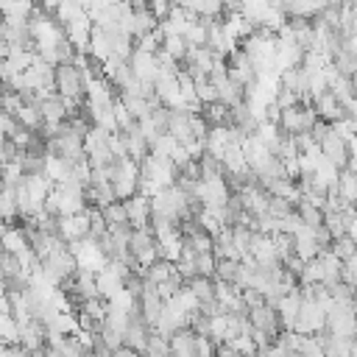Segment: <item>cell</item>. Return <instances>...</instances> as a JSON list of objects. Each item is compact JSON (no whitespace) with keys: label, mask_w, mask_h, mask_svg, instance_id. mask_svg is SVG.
<instances>
[{"label":"cell","mask_w":357,"mask_h":357,"mask_svg":"<svg viewBox=\"0 0 357 357\" xmlns=\"http://www.w3.org/2000/svg\"><path fill=\"white\" fill-rule=\"evenodd\" d=\"M56 89H59V98L64 100L67 114H70V109H75V103H78L81 95H84L81 70H78L75 64H59V67H56Z\"/></svg>","instance_id":"cell-1"},{"label":"cell","mask_w":357,"mask_h":357,"mask_svg":"<svg viewBox=\"0 0 357 357\" xmlns=\"http://www.w3.org/2000/svg\"><path fill=\"white\" fill-rule=\"evenodd\" d=\"M324 329H326V310L318 301H312V298H301V307H298L293 332L296 335H304V337H315Z\"/></svg>","instance_id":"cell-2"},{"label":"cell","mask_w":357,"mask_h":357,"mask_svg":"<svg viewBox=\"0 0 357 357\" xmlns=\"http://www.w3.org/2000/svg\"><path fill=\"white\" fill-rule=\"evenodd\" d=\"M126 279H128V265H123V262H114V259H109L98 273H95V284H98V296L103 298V301H109L114 293H120L123 290V284H126Z\"/></svg>","instance_id":"cell-3"},{"label":"cell","mask_w":357,"mask_h":357,"mask_svg":"<svg viewBox=\"0 0 357 357\" xmlns=\"http://www.w3.org/2000/svg\"><path fill=\"white\" fill-rule=\"evenodd\" d=\"M128 67H131V75L139 81V84H156V53H145V50H134L128 56Z\"/></svg>","instance_id":"cell-4"},{"label":"cell","mask_w":357,"mask_h":357,"mask_svg":"<svg viewBox=\"0 0 357 357\" xmlns=\"http://www.w3.org/2000/svg\"><path fill=\"white\" fill-rule=\"evenodd\" d=\"M248 321H251V329H257V332L268 335V337H271V343L279 337L282 321H279V315H276V310H273V307L262 304V307L251 310V312H248Z\"/></svg>","instance_id":"cell-5"},{"label":"cell","mask_w":357,"mask_h":357,"mask_svg":"<svg viewBox=\"0 0 357 357\" xmlns=\"http://www.w3.org/2000/svg\"><path fill=\"white\" fill-rule=\"evenodd\" d=\"M321 156L326 159V162H332L337 170H346V165H349V142H343L337 134H332V128H329V134L321 139Z\"/></svg>","instance_id":"cell-6"},{"label":"cell","mask_w":357,"mask_h":357,"mask_svg":"<svg viewBox=\"0 0 357 357\" xmlns=\"http://www.w3.org/2000/svg\"><path fill=\"white\" fill-rule=\"evenodd\" d=\"M148 326L142 324V318H139V312H131V321H128V326H126V332H123V346L126 349H131L134 354H145V349H148Z\"/></svg>","instance_id":"cell-7"},{"label":"cell","mask_w":357,"mask_h":357,"mask_svg":"<svg viewBox=\"0 0 357 357\" xmlns=\"http://www.w3.org/2000/svg\"><path fill=\"white\" fill-rule=\"evenodd\" d=\"M126 206V218H128V226L131 229H148V220H151V201L145 195H131L128 201H123Z\"/></svg>","instance_id":"cell-8"},{"label":"cell","mask_w":357,"mask_h":357,"mask_svg":"<svg viewBox=\"0 0 357 357\" xmlns=\"http://www.w3.org/2000/svg\"><path fill=\"white\" fill-rule=\"evenodd\" d=\"M312 109H315V114H318V120H321V123H326V126H332L335 120H340V117H346V112H343V106H340V103L335 100V95H332L329 89L312 98Z\"/></svg>","instance_id":"cell-9"},{"label":"cell","mask_w":357,"mask_h":357,"mask_svg":"<svg viewBox=\"0 0 357 357\" xmlns=\"http://www.w3.org/2000/svg\"><path fill=\"white\" fill-rule=\"evenodd\" d=\"M293 254H296L301 262H310V259H315V257L321 254V248H318V243H315V229L301 226V229L293 234Z\"/></svg>","instance_id":"cell-10"},{"label":"cell","mask_w":357,"mask_h":357,"mask_svg":"<svg viewBox=\"0 0 357 357\" xmlns=\"http://www.w3.org/2000/svg\"><path fill=\"white\" fill-rule=\"evenodd\" d=\"M298 307H301V290H298V287H296V290H290L287 296H282V298H279V304H276V315H279V321H282V326H284L287 332H293V324H296Z\"/></svg>","instance_id":"cell-11"},{"label":"cell","mask_w":357,"mask_h":357,"mask_svg":"<svg viewBox=\"0 0 357 357\" xmlns=\"http://www.w3.org/2000/svg\"><path fill=\"white\" fill-rule=\"evenodd\" d=\"M45 340H47V332L39 321H28L25 326H20V343L17 346H22L25 351H31V354L39 351L45 346Z\"/></svg>","instance_id":"cell-12"},{"label":"cell","mask_w":357,"mask_h":357,"mask_svg":"<svg viewBox=\"0 0 357 357\" xmlns=\"http://www.w3.org/2000/svg\"><path fill=\"white\" fill-rule=\"evenodd\" d=\"M170 357H195V332L190 329H178L170 340Z\"/></svg>","instance_id":"cell-13"},{"label":"cell","mask_w":357,"mask_h":357,"mask_svg":"<svg viewBox=\"0 0 357 357\" xmlns=\"http://www.w3.org/2000/svg\"><path fill=\"white\" fill-rule=\"evenodd\" d=\"M73 290H75L84 301L100 298V296H98V284H95V273H92V271H75V273H73Z\"/></svg>","instance_id":"cell-14"},{"label":"cell","mask_w":357,"mask_h":357,"mask_svg":"<svg viewBox=\"0 0 357 357\" xmlns=\"http://www.w3.org/2000/svg\"><path fill=\"white\" fill-rule=\"evenodd\" d=\"M0 245H3V254H11V257H22L31 248L20 229H6L0 237Z\"/></svg>","instance_id":"cell-15"},{"label":"cell","mask_w":357,"mask_h":357,"mask_svg":"<svg viewBox=\"0 0 357 357\" xmlns=\"http://www.w3.org/2000/svg\"><path fill=\"white\" fill-rule=\"evenodd\" d=\"M332 67L337 70V75H343V78H354V75H357V53L349 50V47H340L337 56L332 59Z\"/></svg>","instance_id":"cell-16"},{"label":"cell","mask_w":357,"mask_h":357,"mask_svg":"<svg viewBox=\"0 0 357 357\" xmlns=\"http://www.w3.org/2000/svg\"><path fill=\"white\" fill-rule=\"evenodd\" d=\"M187 290L198 298V307H201V304H206V301H215V282H212V279L192 276V279H190V284H187Z\"/></svg>","instance_id":"cell-17"},{"label":"cell","mask_w":357,"mask_h":357,"mask_svg":"<svg viewBox=\"0 0 357 357\" xmlns=\"http://www.w3.org/2000/svg\"><path fill=\"white\" fill-rule=\"evenodd\" d=\"M337 195H340L349 206H357V176H354V173L340 170V176H337Z\"/></svg>","instance_id":"cell-18"},{"label":"cell","mask_w":357,"mask_h":357,"mask_svg":"<svg viewBox=\"0 0 357 357\" xmlns=\"http://www.w3.org/2000/svg\"><path fill=\"white\" fill-rule=\"evenodd\" d=\"M176 273V268H173V262H165V259H156L148 271H145V282H151L153 287L156 284H162V282H167L170 276Z\"/></svg>","instance_id":"cell-19"},{"label":"cell","mask_w":357,"mask_h":357,"mask_svg":"<svg viewBox=\"0 0 357 357\" xmlns=\"http://www.w3.org/2000/svg\"><path fill=\"white\" fill-rule=\"evenodd\" d=\"M215 276H218V282H223V284H237L240 262H237V259H218V265H215Z\"/></svg>","instance_id":"cell-20"},{"label":"cell","mask_w":357,"mask_h":357,"mask_svg":"<svg viewBox=\"0 0 357 357\" xmlns=\"http://www.w3.org/2000/svg\"><path fill=\"white\" fill-rule=\"evenodd\" d=\"M159 50H165L173 61H184V56H187V42H184V36H165L162 39V47Z\"/></svg>","instance_id":"cell-21"},{"label":"cell","mask_w":357,"mask_h":357,"mask_svg":"<svg viewBox=\"0 0 357 357\" xmlns=\"http://www.w3.org/2000/svg\"><path fill=\"white\" fill-rule=\"evenodd\" d=\"M296 212H298V218H301V223L304 226H310V229H318V226H324V212L318 209V206H312V204H296Z\"/></svg>","instance_id":"cell-22"},{"label":"cell","mask_w":357,"mask_h":357,"mask_svg":"<svg viewBox=\"0 0 357 357\" xmlns=\"http://www.w3.org/2000/svg\"><path fill=\"white\" fill-rule=\"evenodd\" d=\"M14 215H20V209H17V192H14V187H0V218L3 220H11Z\"/></svg>","instance_id":"cell-23"},{"label":"cell","mask_w":357,"mask_h":357,"mask_svg":"<svg viewBox=\"0 0 357 357\" xmlns=\"http://www.w3.org/2000/svg\"><path fill=\"white\" fill-rule=\"evenodd\" d=\"M100 212H103V220H106V226H109V229H114V226H126V223H128L123 201H114V204H109V206H106V209H100Z\"/></svg>","instance_id":"cell-24"},{"label":"cell","mask_w":357,"mask_h":357,"mask_svg":"<svg viewBox=\"0 0 357 357\" xmlns=\"http://www.w3.org/2000/svg\"><path fill=\"white\" fill-rule=\"evenodd\" d=\"M329 251L340 259V262H346V259H351L354 254H357V245L343 234V237H337V240H332V245H329Z\"/></svg>","instance_id":"cell-25"},{"label":"cell","mask_w":357,"mask_h":357,"mask_svg":"<svg viewBox=\"0 0 357 357\" xmlns=\"http://www.w3.org/2000/svg\"><path fill=\"white\" fill-rule=\"evenodd\" d=\"M176 148H178V142H176V139H173L170 134H159V137L153 139V145H151V153H156V156H165V159H170Z\"/></svg>","instance_id":"cell-26"},{"label":"cell","mask_w":357,"mask_h":357,"mask_svg":"<svg viewBox=\"0 0 357 357\" xmlns=\"http://www.w3.org/2000/svg\"><path fill=\"white\" fill-rule=\"evenodd\" d=\"M293 206H296V204H290V201H284V198H271V201H268V215L279 220V218L290 215V212H293Z\"/></svg>","instance_id":"cell-27"},{"label":"cell","mask_w":357,"mask_h":357,"mask_svg":"<svg viewBox=\"0 0 357 357\" xmlns=\"http://www.w3.org/2000/svg\"><path fill=\"white\" fill-rule=\"evenodd\" d=\"M204 120H209L212 126H223L229 120V109L223 103H212V106H206V117Z\"/></svg>","instance_id":"cell-28"},{"label":"cell","mask_w":357,"mask_h":357,"mask_svg":"<svg viewBox=\"0 0 357 357\" xmlns=\"http://www.w3.org/2000/svg\"><path fill=\"white\" fill-rule=\"evenodd\" d=\"M240 296H243V304H245V310H248V312L265 304V296H262V293H257V290H251V287L240 290Z\"/></svg>","instance_id":"cell-29"},{"label":"cell","mask_w":357,"mask_h":357,"mask_svg":"<svg viewBox=\"0 0 357 357\" xmlns=\"http://www.w3.org/2000/svg\"><path fill=\"white\" fill-rule=\"evenodd\" d=\"M346 237L357 245V218H351V220H349V226H346Z\"/></svg>","instance_id":"cell-30"},{"label":"cell","mask_w":357,"mask_h":357,"mask_svg":"<svg viewBox=\"0 0 357 357\" xmlns=\"http://www.w3.org/2000/svg\"><path fill=\"white\" fill-rule=\"evenodd\" d=\"M351 86H354V95H357V75L351 78Z\"/></svg>","instance_id":"cell-31"},{"label":"cell","mask_w":357,"mask_h":357,"mask_svg":"<svg viewBox=\"0 0 357 357\" xmlns=\"http://www.w3.org/2000/svg\"><path fill=\"white\" fill-rule=\"evenodd\" d=\"M0 346H3V343H0Z\"/></svg>","instance_id":"cell-32"}]
</instances>
